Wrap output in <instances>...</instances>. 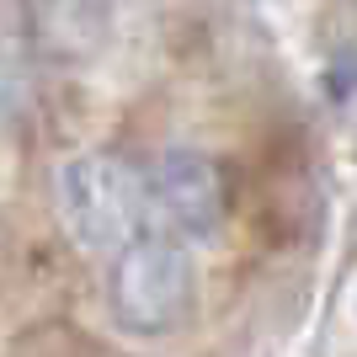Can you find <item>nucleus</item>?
<instances>
[{
	"mask_svg": "<svg viewBox=\"0 0 357 357\" xmlns=\"http://www.w3.org/2000/svg\"><path fill=\"white\" fill-rule=\"evenodd\" d=\"M54 208H59L64 235L80 251H91V256L112 251L118 256L144 229L149 192H144V176L123 155L86 149V155H70L59 165V176H54Z\"/></svg>",
	"mask_w": 357,
	"mask_h": 357,
	"instance_id": "nucleus-1",
	"label": "nucleus"
},
{
	"mask_svg": "<svg viewBox=\"0 0 357 357\" xmlns=\"http://www.w3.org/2000/svg\"><path fill=\"white\" fill-rule=\"evenodd\" d=\"M197 272L192 256L171 229H139L118 256H112V283L107 304L123 331L134 336H171L192 314Z\"/></svg>",
	"mask_w": 357,
	"mask_h": 357,
	"instance_id": "nucleus-2",
	"label": "nucleus"
},
{
	"mask_svg": "<svg viewBox=\"0 0 357 357\" xmlns=\"http://www.w3.org/2000/svg\"><path fill=\"white\" fill-rule=\"evenodd\" d=\"M144 192H149V213H160V224L176 240L219 235L224 213H229V181H224L219 160L203 149H165L144 171Z\"/></svg>",
	"mask_w": 357,
	"mask_h": 357,
	"instance_id": "nucleus-3",
	"label": "nucleus"
}]
</instances>
